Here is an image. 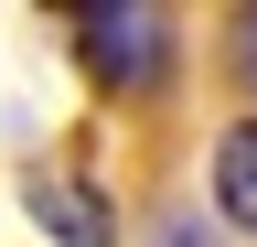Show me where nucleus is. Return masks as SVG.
Here are the masks:
<instances>
[{"instance_id":"nucleus-5","label":"nucleus","mask_w":257,"mask_h":247,"mask_svg":"<svg viewBox=\"0 0 257 247\" xmlns=\"http://www.w3.org/2000/svg\"><path fill=\"white\" fill-rule=\"evenodd\" d=\"M161 247H204V236H193V226H172V236H161Z\"/></svg>"},{"instance_id":"nucleus-3","label":"nucleus","mask_w":257,"mask_h":247,"mask_svg":"<svg viewBox=\"0 0 257 247\" xmlns=\"http://www.w3.org/2000/svg\"><path fill=\"white\" fill-rule=\"evenodd\" d=\"M214 215L236 236H257V118H236V129L214 140Z\"/></svg>"},{"instance_id":"nucleus-2","label":"nucleus","mask_w":257,"mask_h":247,"mask_svg":"<svg viewBox=\"0 0 257 247\" xmlns=\"http://www.w3.org/2000/svg\"><path fill=\"white\" fill-rule=\"evenodd\" d=\"M32 226H43V236H64V247H107L118 204L96 194L75 161H43V172H32Z\"/></svg>"},{"instance_id":"nucleus-1","label":"nucleus","mask_w":257,"mask_h":247,"mask_svg":"<svg viewBox=\"0 0 257 247\" xmlns=\"http://www.w3.org/2000/svg\"><path fill=\"white\" fill-rule=\"evenodd\" d=\"M75 54H86L96 97H161V75H172V11H150V0H86L75 11Z\"/></svg>"},{"instance_id":"nucleus-4","label":"nucleus","mask_w":257,"mask_h":247,"mask_svg":"<svg viewBox=\"0 0 257 247\" xmlns=\"http://www.w3.org/2000/svg\"><path fill=\"white\" fill-rule=\"evenodd\" d=\"M225 75L257 97V11H236V22H225Z\"/></svg>"}]
</instances>
